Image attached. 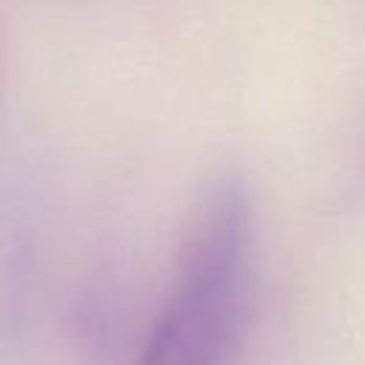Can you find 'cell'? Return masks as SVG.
<instances>
[{
	"label": "cell",
	"instance_id": "obj_1",
	"mask_svg": "<svg viewBox=\"0 0 365 365\" xmlns=\"http://www.w3.org/2000/svg\"><path fill=\"white\" fill-rule=\"evenodd\" d=\"M257 222L242 174L222 171L197 194L171 282L134 365H231L254 305Z\"/></svg>",
	"mask_w": 365,
	"mask_h": 365
}]
</instances>
